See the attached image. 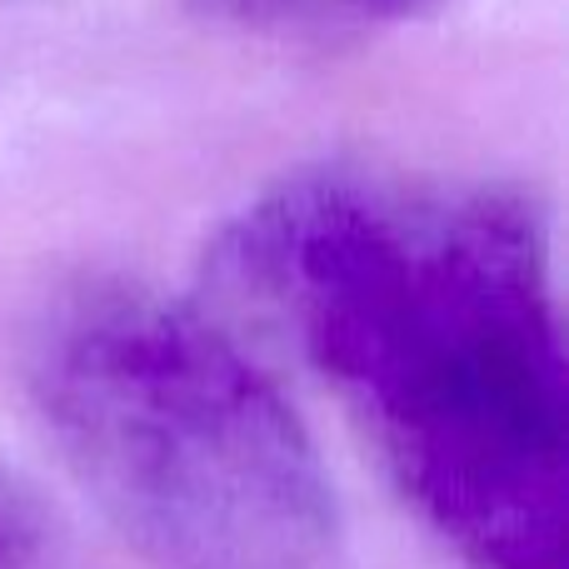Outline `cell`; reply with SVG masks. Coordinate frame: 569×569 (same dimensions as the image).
I'll return each mask as SVG.
<instances>
[{"label":"cell","instance_id":"1","mask_svg":"<svg viewBox=\"0 0 569 569\" xmlns=\"http://www.w3.org/2000/svg\"><path fill=\"white\" fill-rule=\"evenodd\" d=\"M206 266L290 330L475 569H565V335L535 196L315 170L240 206Z\"/></svg>","mask_w":569,"mask_h":569},{"label":"cell","instance_id":"2","mask_svg":"<svg viewBox=\"0 0 569 569\" xmlns=\"http://www.w3.org/2000/svg\"><path fill=\"white\" fill-rule=\"evenodd\" d=\"M26 390L56 455L150 569H340L310 425L200 305L76 280L40 310Z\"/></svg>","mask_w":569,"mask_h":569},{"label":"cell","instance_id":"3","mask_svg":"<svg viewBox=\"0 0 569 569\" xmlns=\"http://www.w3.org/2000/svg\"><path fill=\"white\" fill-rule=\"evenodd\" d=\"M206 26L240 30L270 40H325L365 36V30L420 26L440 16L450 0H186Z\"/></svg>","mask_w":569,"mask_h":569},{"label":"cell","instance_id":"4","mask_svg":"<svg viewBox=\"0 0 569 569\" xmlns=\"http://www.w3.org/2000/svg\"><path fill=\"white\" fill-rule=\"evenodd\" d=\"M50 550V520L40 495L0 470V569H40Z\"/></svg>","mask_w":569,"mask_h":569}]
</instances>
